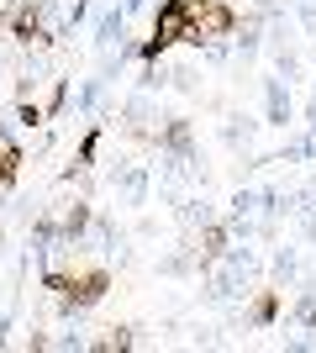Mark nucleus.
Here are the masks:
<instances>
[{"instance_id": "f257e3e1", "label": "nucleus", "mask_w": 316, "mask_h": 353, "mask_svg": "<svg viewBox=\"0 0 316 353\" xmlns=\"http://www.w3.org/2000/svg\"><path fill=\"white\" fill-rule=\"evenodd\" d=\"M105 290H111V269H105V264L69 269V274H63V290H59V311H63V316H79V311L101 306Z\"/></svg>"}, {"instance_id": "f03ea898", "label": "nucleus", "mask_w": 316, "mask_h": 353, "mask_svg": "<svg viewBox=\"0 0 316 353\" xmlns=\"http://www.w3.org/2000/svg\"><path fill=\"white\" fill-rule=\"evenodd\" d=\"M295 121V101H290V79L269 74L264 79V127H290Z\"/></svg>"}, {"instance_id": "7ed1b4c3", "label": "nucleus", "mask_w": 316, "mask_h": 353, "mask_svg": "<svg viewBox=\"0 0 316 353\" xmlns=\"http://www.w3.org/2000/svg\"><path fill=\"white\" fill-rule=\"evenodd\" d=\"M190 16H196V27L206 32V43H211V37H232V32H238V11H232L227 0H200Z\"/></svg>"}, {"instance_id": "20e7f679", "label": "nucleus", "mask_w": 316, "mask_h": 353, "mask_svg": "<svg viewBox=\"0 0 316 353\" xmlns=\"http://www.w3.org/2000/svg\"><path fill=\"white\" fill-rule=\"evenodd\" d=\"M111 185H116V195L127 201V206H148V195H153V174H148V163H121Z\"/></svg>"}, {"instance_id": "39448f33", "label": "nucleus", "mask_w": 316, "mask_h": 353, "mask_svg": "<svg viewBox=\"0 0 316 353\" xmlns=\"http://www.w3.org/2000/svg\"><path fill=\"white\" fill-rule=\"evenodd\" d=\"M90 221H95V206H90V201H69V206L59 211L63 243H85V237H90Z\"/></svg>"}, {"instance_id": "423d86ee", "label": "nucleus", "mask_w": 316, "mask_h": 353, "mask_svg": "<svg viewBox=\"0 0 316 353\" xmlns=\"http://www.w3.org/2000/svg\"><path fill=\"white\" fill-rule=\"evenodd\" d=\"M127 21H132V16L121 11H101V21H95V48H101V53H111V48H121L127 43Z\"/></svg>"}, {"instance_id": "0eeeda50", "label": "nucleus", "mask_w": 316, "mask_h": 353, "mask_svg": "<svg viewBox=\"0 0 316 353\" xmlns=\"http://www.w3.org/2000/svg\"><path fill=\"white\" fill-rule=\"evenodd\" d=\"M158 274H164V280H190V274H200L196 243H180V248L169 253V259H158Z\"/></svg>"}, {"instance_id": "6e6552de", "label": "nucleus", "mask_w": 316, "mask_h": 353, "mask_svg": "<svg viewBox=\"0 0 316 353\" xmlns=\"http://www.w3.org/2000/svg\"><path fill=\"white\" fill-rule=\"evenodd\" d=\"M105 85H111L105 74H95V79H85V85H79L74 95H69V105H74L79 117H101V105H105Z\"/></svg>"}, {"instance_id": "1a4fd4ad", "label": "nucleus", "mask_w": 316, "mask_h": 353, "mask_svg": "<svg viewBox=\"0 0 316 353\" xmlns=\"http://www.w3.org/2000/svg\"><path fill=\"white\" fill-rule=\"evenodd\" d=\"M290 322L301 327V332H316V280H301V295L290 306Z\"/></svg>"}, {"instance_id": "9d476101", "label": "nucleus", "mask_w": 316, "mask_h": 353, "mask_svg": "<svg viewBox=\"0 0 316 353\" xmlns=\"http://www.w3.org/2000/svg\"><path fill=\"white\" fill-rule=\"evenodd\" d=\"M242 322H248V327H274V322H280V290H258Z\"/></svg>"}, {"instance_id": "9b49d317", "label": "nucleus", "mask_w": 316, "mask_h": 353, "mask_svg": "<svg viewBox=\"0 0 316 353\" xmlns=\"http://www.w3.org/2000/svg\"><path fill=\"white\" fill-rule=\"evenodd\" d=\"M269 274H274V285H301V253L295 248H274Z\"/></svg>"}, {"instance_id": "f8f14e48", "label": "nucleus", "mask_w": 316, "mask_h": 353, "mask_svg": "<svg viewBox=\"0 0 316 353\" xmlns=\"http://www.w3.org/2000/svg\"><path fill=\"white\" fill-rule=\"evenodd\" d=\"M174 216H180V227L200 232V227L211 221V206H206V195H190V201H174Z\"/></svg>"}, {"instance_id": "ddd939ff", "label": "nucleus", "mask_w": 316, "mask_h": 353, "mask_svg": "<svg viewBox=\"0 0 316 353\" xmlns=\"http://www.w3.org/2000/svg\"><path fill=\"white\" fill-rule=\"evenodd\" d=\"M101 137H105V121H95L90 132L79 137V153H74V169L85 174V169H95V159H101Z\"/></svg>"}, {"instance_id": "4468645a", "label": "nucleus", "mask_w": 316, "mask_h": 353, "mask_svg": "<svg viewBox=\"0 0 316 353\" xmlns=\"http://www.w3.org/2000/svg\"><path fill=\"white\" fill-rule=\"evenodd\" d=\"M16 169H21V148H16L11 132L0 127V185H16Z\"/></svg>"}, {"instance_id": "2eb2a0df", "label": "nucleus", "mask_w": 316, "mask_h": 353, "mask_svg": "<svg viewBox=\"0 0 316 353\" xmlns=\"http://www.w3.org/2000/svg\"><path fill=\"white\" fill-rule=\"evenodd\" d=\"M253 127H258V121H248V117H227L222 143H227V148H248V143H253Z\"/></svg>"}, {"instance_id": "dca6fc26", "label": "nucleus", "mask_w": 316, "mask_h": 353, "mask_svg": "<svg viewBox=\"0 0 316 353\" xmlns=\"http://www.w3.org/2000/svg\"><path fill=\"white\" fill-rule=\"evenodd\" d=\"M269 59H274V74H280V79H301V69H306V59L295 48H274Z\"/></svg>"}, {"instance_id": "f3484780", "label": "nucleus", "mask_w": 316, "mask_h": 353, "mask_svg": "<svg viewBox=\"0 0 316 353\" xmlns=\"http://www.w3.org/2000/svg\"><path fill=\"white\" fill-rule=\"evenodd\" d=\"M90 348H105V353H127V348H137V338H132V327H111V338L90 343Z\"/></svg>"}, {"instance_id": "a211bd4d", "label": "nucleus", "mask_w": 316, "mask_h": 353, "mask_svg": "<svg viewBox=\"0 0 316 353\" xmlns=\"http://www.w3.org/2000/svg\"><path fill=\"white\" fill-rule=\"evenodd\" d=\"M232 221H242V216H258V190H238L232 195V211H227Z\"/></svg>"}, {"instance_id": "6ab92c4d", "label": "nucleus", "mask_w": 316, "mask_h": 353, "mask_svg": "<svg viewBox=\"0 0 316 353\" xmlns=\"http://www.w3.org/2000/svg\"><path fill=\"white\" fill-rule=\"evenodd\" d=\"M16 121H21V127H43V121H48V111H43V105H37V101L27 95V101H16Z\"/></svg>"}, {"instance_id": "aec40b11", "label": "nucleus", "mask_w": 316, "mask_h": 353, "mask_svg": "<svg viewBox=\"0 0 316 353\" xmlns=\"http://www.w3.org/2000/svg\"><path fill=\"white\" fill-rule=\"evenodd\" d=\"M200 59H206V63H227V59H238V53H232V43H227V37H211V43L200 48Z\"/></svg>"}, {"instance_id": "412c9836", "label": "nucleus", "mask_w": 316, "mask_h": 353, "mask_svg": "<svg viewBox=\"0 0 316 353\" xmlns=\"http://www.w3.org/2000/svg\"><path fill=\"white\" fill-rule=\"evenodd\" d=\"M169 85L185 90V95H196V63H180V69H169Z\"/></svg>"}, {"instance_id": "4be33fe9", "label": "nucleus", "mask_w": 316, "mask_h": 353, "mask_svg": "<svg viewBox=\"0 0 316 353\" xmlns=\"http://www.w3.org/2000/svg\"><path fill=\"white\" fill-rule=\"evenodd\" d=\"M274 163H306V137H290V143L274 153Z\"/></svg>"}, {"instance_id": "5701e85b", "label": "nucleus", "mask_w": 316, "mask_h": 353, "mask_svg": "<svg viewBox=\"0 0 316 353\" xmlns=\"http://www.w3.org/2000/svg\"><path fill=\"white\" fill-rule=\"evenodd\" d=\"M295 21H301L306 37H316V6H311V0H301V6H295Z\"/></svg>"}, {"instance_id": "b1692460", "label": "nucleus", "mask_w": 316, "mask_h": 353, "mask_svg": "<svg viewBox=\"0 0 316 353\" xmlns=\"http://www.w3.org/2000/svg\"><path fill=\"white\" fill-rule=\"evenodd\" d=\"M53 348H90V338H85V332H79V327H69V332H63V338H53Z\"/></svg>"}, {"instance_id": "393cba45", "label": "nucleus", "mask_w": 316, "mask_h": 353, "mask_svg": "<svg viewBox=\"0 0 316 353\" xmlns=\"http://www.w3.org/2000/svg\"><path fill=\"white\" fill-rule=\"evenodd\" d=\"M63 16H69V27H79V21L90 16V0H69V6H63Z\"/></svg>"}, {"instance_id": "a878e982", "label": "nucleus", "mask_w": 316, "mask_h": 353, "mask_svg": "<svg viewBox=\"0 0 316 353\" xmlns=\"http://www.w3.org/2000/svg\"><path fill=\"white\" fill-rule=\"evenodd\" d=\"M301 137H306V163H316V121H311V127H306Z\"/></svg>"}, {"instance_id": "bb28decb", "label": "nucleus", "mask_w": 316, "mask_h": 353, "mask_svg": "<svg viewBox=\"0 0 316 353\" xmlns=\"http://www.w3.org/2000/svg\"><path fill=\"white\" fill-rule=\"evenodd\" d=\"M301 117H306V127H311V121H316V95H311V101L301 105Z\"/></svg>"}, {"instance_id": "cd10ccee", "label": "nucleus", "mask_w": 316, "mask_h": 353, "mask_svg": "<svg viewBox=\"0 0 316 353\" xmlns=\"http://www.w3.org/2000/svg\"><path fill=\"white\" fill-rule=\"evenodd\" d=\"M143 6H148V0H127V6H121V11H127V16H137V11H143Z\"/></svg>"}, {"instance_id": "c85d7f7f", "label": "nucleus", "mask_w": 316, "mask_h": 353, "mask_svg": "<svg viewBox=\"0 0 316 353\" xmlns=\"http://www.w3.org/2000/svg\"><path fill=\"white\" fill-rule=\"evenodd\" d=\"M311 63H316V53H311Z\"/></svg>"}, {"instance_id": "c756f323", "label": "nucleus", "mask_w": 316, "mask_h": 353, "mask_svg": "<svg viewBox=\"0 0 316 353\" xmlns=\"http://www.w3.org/2000/svg\"><path fill=\"white\" fill-rule=\"evenodd\" d=\"M311 6H316V0H311Z\"/></svg>"}]
</instances>
